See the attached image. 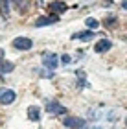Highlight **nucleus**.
<instances>
[{
	"label": "nucleus",
	"mask_w": 127,
	"mask_h": 129,
	"mask_svg": "<svg viewBox=\"0 0 127 129\" xmlns=\"http://www.w3.org/2000/svg\"><path fill=\"white\" fill-rule=\"evenodd\" d=\"M87 122L79 116H65L63 118V125L65 127H70V129H83Z\"/></svg>",
	"instance_id": "obj_1"
},
{
	"label": "nucleus",
	"mask_w": 127,
	"mask_h": 129,
	"mask_svg": "<svg viewBox=\"0 0 127 129\" xmlns=\"http://www.w3.org/2000/svg\"><path fill=\"white\" fill-rule=\"evenodd\" d=\"M33 46V41L28 37H17L13 39V48L15 50H30Z\"/></svg>",
	"instance_id": "obj_2"
},
{
	"label": "nucleus",
	"mask_w": 127,
	"mask_h": 129,
	"mask_svg": "<svg viewBox=\"0 0 127 129\" xmlns=\"http://www.w3.org/2000/svg\"><path fill=\"white\" fill-rule=\"evenodd\" d=\"M46 113L50 114H66V109L59 102H48L46 103Z\"/></svg>",
	"instance_id": "obj_3"
},
{
	"label": "nucleus",
	"mask_w": 127,
	"mask_h": 129,
	"mask_svg": "<svg viewBox=\"0 0 127 129\" xmlns=\"http://www.w3.org/2000/svg\"><path fill=\"white\" fill-rule=\"evenodd\" d=\"M15 90H9V89H4V90H0V103L2 105H9V103H13L15 102Z\"/></svg>",
	"instance_id": "obj_4"
},
{
	"label": "nucleus",
	"mask_w": 127,
	"mask_h": 129,
	"mask_svg": "<svg viewBox=\"0 0 127 129\" xmlns=\"http://www.w3.org/2000/svg\"><path fill=\"white\" fill-rule=\"evenodd\" d=\"M59 20V17L57 15H50V17H41V19L35 20V26L41 28V26H48V24H55V22Z\"/></svg>",
	"instance_id": "obj_5"
},
{
	"label": "nucleus",
	"mask_w": 127,
	"mask_h": 129,
	"mask_svg": "<svg viewBox=\"0 0 127 129\" xmlns=\"http://www.w3.org/2000/svg\"><path fill=\"white\" fill-rule=\"evenodd\" d=\"M57 61H59V57H57L55 54H44V67L54 70V68H57V64H59Z\"/></svg>",
	"instance_id": "obj_6"
},
{
	"label": "nucleus",
	"mask_w": 127,
	"mask_h": 129,
	"mask_svg": "<svg viewBox=\"0 0 127 129\" xmlns=\"http://www.w3.org/2000/svg\"><path fill=\"white\" fill-rule=\"evenodd\" d=\"M111 46H112V43H111L109 39H101V41H98V43H96L94 50L98 52V54H101V52H107V50H111Z\"/></svg>",
	"instance_id": "obj_7"
},
{
	"label": "nucleus",
	"mask_w": 127,
	"mask_h": 129,
	"mask_svg": "<svg viewBox=\"0 0 127 129\" xmlns=\"http://www.w3.org/2000/svg\"><path fill=\"white\" fill-rule=\"evenodd\" d=\"M66 9V6L63 4V2H52V4H48V11L52 15H55V13H63V11Z\"/></svg>",
	"instance_id": "obj_8"
},
{
	"label": "nucleus",
	"mask_w": 127,
	"mask_h": 129,
	"mask_svg": "<svg viewBox=\"0 0 127 129\" xmlns=\"http://www.w3.org/2000/svg\"><path fill=\"white\" fill-rule=\"evenodd\" d=\"M0 17L6 20L9 19V0H0Z\"/></svg>",
	"instance_id": "obj_9"
},
{
	"label": "nucleus",
	"mask_w": 127,
	"mask_h": 129,
	"mask_svg": "<svg viewBox=\"0 0 127 129\" xmlns=\"http://www.w3.org/2000/svg\"><path fill=\"white\" fill-rule=\"evenodd\" d=\"M28 118H30L31 122H39V118H41V113H39V109L35 107V105H31V107L28 109Z\"/></svg>",
	"instance_id": "obj_10"
},
{
	"label": "nucleus",
	"mask_w": 127,
	"mask_h": 129,
	"mask_svg": "<svg viewBox=\"0 0 127 129\" xmlns=\"http://www.w3.org/2000/svg\"><path fill=\"white\" fill-rule=\"evenodd\" d=\"M11 70H13V63L0 59V74H8V72H11Z\"/></svg>",
	"instance_id": "obj_11"
},
{
	"label": "nucleus",
	"mask_w": 127,
	"mask_h": 129,
	"mask_svg": "<svg viewBox=\"0 0 127 129\" xmlns=\"http://www.w3.org/2000/svg\"><path fill=\"white\" fill-rule=\"evenodd\" d=\"M94 37V31H83V33H74L72 39H83V41H89Z\"/></svg>",
	"instance_id": "obj_12"
},
{
	"label": "nucleus",
	"mask_w": 127,
	"mask_h": 129,
	"mask_svg": "<svg viewBox=\"0 0 127 129\" xmlns=\"http://www.w3.org/2000/svg\"><path fill=\"white\" fill-rule=\"evenodd\" d=\"M87 26L92 28V30H96V28H98V20H96V19H90V17H89V19H87Z\"/></svg>",
	"instance_id": "obj_13"
},
{
	"label": "nucleus",
	"mask_w": 127,
	"mask_h": 129,
	"mask_svg": "<svg viewBox=\"0 0 127 129\" xmlns=\"http://www.w3.org/2000/svg\"><path fill=\"white\" fill-rule=\"evenodd\" d=\"M22 2H24V0H11V4H13L15 8H22Z\"/></svg>",
	"instance_id": "obj_14"
},
{
	"label": "nucleus",
	"mask_w": 127,
	"mask_h": 129,
	"mask_svg": "<svg viewBox=\"0 0 127 129\" xmlns=\"http://www.w3.org/2000/svg\"><path fill=\"white\" fill-rule=\"evenodd\" d=\"M61 61L65 63V64H68V63H70V55H63V57H61Z\"/></svg>",
	"instance_id": "obj_15"
},
{
	"label": "nucleus",
	"mask_w": 127,
	"mask_h": 129,
	"mask_svg": "<svg viewBox=\"0 0 127 129\" xmlns=\"http://www.w3.org/2000/svg\"><path fill=\"white\" fill-rule=\"evenodd\" d=\"M2 57H4V50L0 48V59H2Z\"/></svg>",
	"instance_id": "obj_16"
}]
</instances>
